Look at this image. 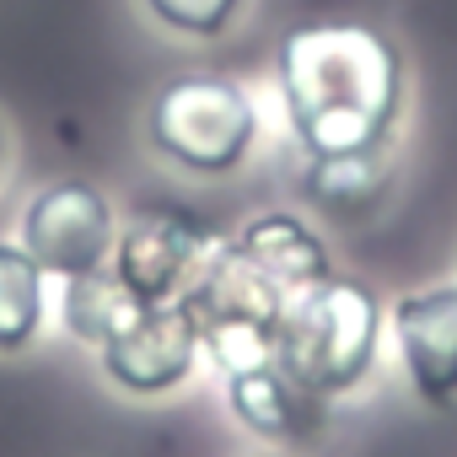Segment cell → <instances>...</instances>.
Returning a JSON list of instances; mask_svg holds the SVG:
<instances>
[{"label": "cell", "mask_w": 457, "mask_h": 457, "mask_svg": "<svg viewBox=\"0 0 457 457\" xmlns=\"http://www.w3.org/2000/svg\"><path fill=\"white\" fill-rule=\"evenodd\" d=\"M232 243H237V248H243V253L275 280V286H286L291 296H302V291H312L318 280L334 275L323 237L312 232L302 215H291V210H275V215L248 220Z\"/></svg>", "instance_id": "cell-10"}, {"label": "cell", "mask_w": 457, "mask_h": 457, "mask_svg": "<svg viewBox=\"0 0 457 457\" xmlns=\"http://www.w3.org/2000/svg\"><path fill=\"white\" fill-rule=\"evenodd\" d=\"M0 167H6V129H0Z\"/></svg>", "instance_id": "cell-15"}, {"label": "cell", "mask_w": 457, "mask_h": 457, "mask_svg": "<svg viewBox=\"0 0 457 457\" xmlns=\"http://www.w3.org/2000/svg\"><path fill=\"white\" fill-rule=\"evenodd\" d=\"M387 183V156L382 151H355V156H312L302 172V194L318 210H366Z\"/></svg>", "instance_id": "cell-12"}, {"label": "cell", "mask_w": 457, "mask_h": 457, "mask_svg": "<svg viewBox=\"0 0 457 457\" xmlns=\"http://www.w3.org/2000/svg\"><path fill=\"white\" fill-rule=\"evenodd\" d=\"M226 403L243 420V430H253L259 441H280V446L312 441L323 425V398L307 393L275 355L226 371Z\"/></svg>", "instance_id": "cell-9"}, {"label": "cell", "mask_w": 457, "mask_h": 457, "mask_svg": "<svg viewBox=\"0 0 457 457\" xmlns=\"http://www.w3.org/2000/svg\"><path fill=\"white\" fill-rule=\"evenodd\" d=\"M382 345V302L371 286L350 275H328L312 291H302L275 334V361L323 403L350 393Z\"/></svg>", "instance_id": "cell-2"}, {"label": "cell", "mask_w": 457, "mask_h": 457, "mask_svg": "<svg viewBox=\"0 0 457 457\" xmlns=\"http://www.w3.org/2000/svg\"><path fill=\"white\" fill-rule=\"evenodd\" d=\"M44 328V270L22 243H0V355H17Z\"/></svg>", "instance_id": "cell-11"}, {"label": "cell", "mask_w": 457, "mask_h": 457, "mask_svg": "<svg viewBox=\"0 0 457 457\" xmlns=\"http://www.w3.org/2000/svg\"><path fill=\"white\" fill-rule=\"evenodd\" d=\"M393 345L409 371V387L425 403H457V286H420L398 296Z\"/></svg>", "instance_id": "cell-8"}, {"label": "cell", "mask_w": 457, "mask_h": 457, "mask_svg": "<svg viewBox=\"0 0 457 457\" xmlns=\"http://www.w3.org/2000/svg\"><path fill=\"white\" fill-rule=\"evenodd\" d=\"M220 237L183 204H140L113 232V275L135 302H178Z\"/></svg>", "instance_id": "cell-5"}, {"label": "cell", "mask_w": 457, "mask_h": 457, "mask_svg": "<svg viewBox=\"0 0 457 457\" xmlns=\"http://www.w3.org/2000/svg\"><path fill=\"white\" fill-rule=\"evenodd\" d=\"M253 140L259 113L232 76H178L151 103V145L194 178L237 172Z\"/></svg>", "instance_id": "cell-4"}, {"label": "cell", "mask_w": 457, "mask_h": 457, "mask_svg": "<svg viewBox=\"0 0 457 457\" xmlns=\"http://www.w3.org/2000/svg\"><path fill=\"white\" fill-rule=\"evenodd\" d=\"M275 71L291 135L307 145V156H355L387 145L403 103V65L377 28H296L280 38Z\"/></svg>", "instance_id": "cell-1"}, {"label": "cell", "mask_w": 457, "mask_h": 457, "mask_svg": "<svg viewBox=\"0 0 457 457\" xmlns=\"http://www.w3.org/2000/svg\"><path fill=\"white\" fill-rule=\"evenodd\" d=\"M135 307H140V302L119 286L113 270H92V275L65 280V328H71V339H81V345H103Z\"/></svg>", "instance_id": "cell-13"}, {"label": "cell", "mask_w": 457, "mask_h": 457, "mask_svg": "<svg viewBox=\"0 0 457 457\" xmlns=\"http://www.w3.org/2000/svg\"><path fill=\"white\" fill-rule=\"evenodd\" d=\"M151 17L183 38H220L226 28L237 22L243 0H145Z\"/></svg>", "instance_id": "cell-14"}, {"label": "cell", "mask_w": 457, "mask_h": 457, "mask_svg": "<svg viewBox=\"0 0 457 457\" xmlns=\"http://www.w3.org/2000/svg\"><path fill=\"white\" fill-rule=\"evenodd\" d=\"M178 302L199 328V350H210L220 371H237L275 355L280 318L296 296L275 286L237 243H215Z\"/></svg>", "instance_id": "cell-3"}, {"label": "cell", "mask_w": 457, "mask_h": 457, "mask_svg": "<svg viewBox=\"0 0 457 457\" xmlns=\"http://www.w3.org/2000/svg\"><path fill=\"white\" fill-rule=\"evenodd\" d=\"M97 350H103V371L113 387L135 398H156L188 382L199 361V328L183 312V302H140Z\"/></svg>", "instance_id": "cell-7"}, {"label": "cell", "mask_w": 457, "mask_h": 457, "mask_svg": "<svg viewBox=\"0 0 457 457\" xmlns=\"http://www.w3.org/2000/svg\"><path fill=\"white\" fill-rule=\"evenodd\" d=\"M22 248L33 253V264L44 275H60V280L103 270L113 253V210H108L103 188H92L81 178L38 188L22 215Z\"/></svg>", "instance_id": "cell-6"}]
</instances>
